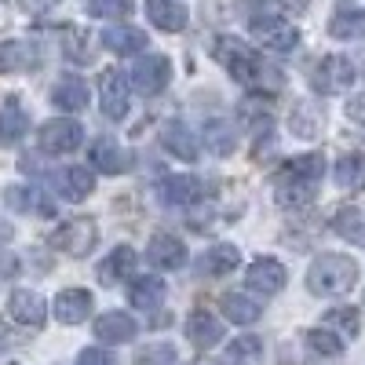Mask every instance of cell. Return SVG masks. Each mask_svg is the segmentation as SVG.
<instances>
[{
  "instance_id": "obj_9",
  "label": "cell",
  "mask_w": 365,
  "mask_h": 365,
  "mask_svg": "<svg viewBox=\"0 0 365 365\" xmlns=\"http://www.w3.org/2000/svg\"><path fill=\"white\" fill-rule=\"evenodd\" d=\"M285 282H289V270H285L278 259H270V256L256 259V263L245 270V285H249L252 292H263V296L282 292V289H285Z\"/></svg>"
},
{
  "instance_id": "obj_5",
  "label": "cell",
  "mask_w": 365,
  "mask_h": 365,
  "mask_svg": "<svg viewBox=\"0 0 365 365\" xmlns=\"http://www.w3.org/2000/svg\"><path fill=\"white\" fill-rule=\"evenodd\" d=\"M37 139H41L44 154H73V150H81V143H84V128L73 117H51L48 125H41Z\"/></svg>"
},
{
  "instance_id": "obj_36",
  "label": "cell",
  "mask_w": 365,
  "mask_h": 365,
  "mask_svg": "<svg viewBox=\"0 0 365 365\" xmlns=\"http://www.w3.org/2000/svg\"><path fill=\"white\" fill-rule=\"evenodd\" d=\"M135 365H179V354L172 344H146L135 358Z\"/></svg>"
},
{
  "instance_id": "obj_31",
  "label": "cell",
  "mask_w": 365,
  "mask_h": 365,
  "mask_svg": "<svg viewBox=\"0 0 365 365\" xmlns=\"http://www.w3.org/2000/svg\"><path fill=\"white\" fill-rule=\"evenodd\" d=\"M241 263V252L234 245H212L201 259V274H208V278H223V274H230L234 267Z\"/></svg>"
},
{
  "instance_id": "obj_4",
  "label": "cell",
  "mask_w": 365,
  "mask_h": 365,
  "mask_svg": "<svg viewBox=\"0 0 365 365\" xmlns=\"http://www.w3.org/2000/svg\"><path fill=\"white\" fill-rule=\"evenodd\" d=\"M249 34L256 44H263L267 51H292L299 44V29L296 22L282 19V15H256L249 22Z\"/></svg>"
},
{
  "instance_id": "obj_10",
  "label": "cell",
  "mask_w": 365,
  "mask_h": 365,
  "mask_svg": "<svg viewBox=\"0 0 365 365\" xmlns=\"http://www.w3.org/2000/svg\"><path fill=\"white\" fill-rule=\"evenodd\" d=\"M8 314H11L19 325L41 329L44 318H48V303H44V296L34 292V289H15L11 299H8Z\"/></svg>"
},
{
  "instance_id": "obj_43",
  "label": "cell",
  "mask_w": 365,
  "mask_h": 365,
  "mask_svg": "<svg viewBox=\"0 0 365 365\" xmlns=\"http://www.w3.org/2000/svg\"><path fill=\"white\" fill-rule=\"evenodd\" d=\"M285 4H289L292 11H303V8H307V0H285Z\"/></svg>"
},
{
  "instance_id": "obj_26",
  "label": "cell",
  "mask_w": 365,
  "mask_h": 365,
  "mask_svg": "<svg viewBox=\"0 0 365 365\" xmlns=\"http://www.w3.org/2000/svg\"><path fill=\"white\" fill-rule=\"evenodd\" d=\"M51 99L58 110H84L88 106V84L81 77H58V84L51 88Z\"/></svg>"
},
{
  "instance_id": "obj_41",
  "label": "cell",
  "mask_w": 365,
  "mask_h": 365,
  "mask_svg": "<svg viewBox=\"0 0 365 365\" xmlns=\"http://www.w3.org/2000/svg\"><path fill=\"white\" fill-rule=\"evenodd\" d=\"M351 113H354V117H358V120H365V99H358V103H354V106H351Z\"/></svg>"
},
{
  "instance_id": "obj_24",
  "label": "cell",
  "mask_w": 365,
  "mask_h": 365,
  "mask_svg": "<svg viewBox=\"0 0 365 365\" xmlns=\"http://www.w3.org/2000/svg\"><path fill=\"white\" fill-rule=\"evenodd\" d=\"M165 292H168V285L161 278H135L128 285V299H132V307H139V311H158L165 303Z\"/></svg>"
},
{
  "instance_id": "obj_40",
  "label": "cell",
  "mask_w": 365,
  "mask_h": 365,
  "mask_svg": "<svg viewBox=\"0 0 365 365\" xmlns=\"http://www.w3.org/2000/svg\"><path fill=\"white\" fill-rule=\"evenodd\" d=\"M77 365H113V354L106 347H84L77 354Z\"/></svg>"
},
{
  "instance_id": "obj_15",
  "label": "cell",
  "mask_w": 365,
  "mask_h": 365,
  "mask_svg": "<svg viewBox=\"0 0 365 365\" xmlns=\"http://www.w3.org/2000/svg\"><path fill=\"white\" fill-rule=\"evenodd\" d=\"M55 190L66 201H84L91 190H96V175H91V168H84V165H70L63 172H55Z\"/></svg>"
},
{
  "instance_id": "obj_37",
  "label": "cell",
  "mask_w": 365,
  "mask_h": 365,
  "mask_svg": "<svg viewBox=\"0 0 365 365\" xmlns=\"http://www.w3.org/2000/svg\"><path fill=\"white\" fill-rule=\"evenodd\" d=\"M91 11L103 19H128L135 11V0H91Z\"/></svg>"
},
{
  "instance_id": "obj_7",
  "label": "cell",
  "mask_w": 365,
  "mask_h": 365,
  "mask_svg": "<svg viewBox=\"0 0 365 365\" xmlns=\"http://www.w3.org/2000/svg\"><path fill=\"white\" fill-rule=\"evenodd\" d=\"M168 81H172V63L165 55L150 51L132 66V84H135L139 96H161V91L168 88Z\"/></svg>"
},
{
  "instance_id": "obj_14",
  "label": "cell",
  "mask_w": 365,
  "mask_h": 365,
  "mask_svg": "<svg viewBox=\"0 0 365 365\" xmlns=\"http://www.w3.org/2000/svg\"><path fill=\"white\" fill-rule=\"evenodd\" d=\"M88 158H91V165H96L99 172H110V175H117V172H128V150L120 146L117 139H110V135H103V139H96L91 143V150H88Z\"/></svg>"
},
{
  "instance_id": "obj_21",
  "label": "cell",
  "mask_w": 365,
  "mask_h": 365,
  "mask_svg": "<svg viewBox=\"0 0 365 365\" xmlns=\"http://www.w3.org/2000/svg\"><path fill=\"white\" fill-rule=\"evenodd\" d=\"M161 143H165L168 154H175L179 161H197V154H201V143L194 139V132L187 125H179V120H175V125H165Z\"/></svg>"
},
{
  "instance_id": "obj_6",
  "label": "cell",
  "mask_w": 365,
  "mask_h": 365,
  "mask_svg": "<svg viewBox=\"0 0 365 365\" xmlns=\"http://www.w3.org/2000/svg\"><path fill=\"white\" fill-rule=\"evenodd\" d=\"M311 84H314L318 96H340V91H347V88L354 84V66H351V58H344V55H325L322 63L314 66Z\"/></svg>"
},
{
  "instance_id": "obj_16",
  "label": "cell",
  "mask_w": 365,
  "mask_h": 365,
  "mask_svg": "<svg viewBox=\"0 0 365 365\" xmlns=\"http://www.w3.org/2000/svg\"><path fill=\"white\" fill-rule=\"evenodd\" d=\"M99 41H103V48H106V51H113V55H135V51H143V48L150 44L143 29H135V26H125V22L106 26Z\"/></svg>"
},
{
  "instance_id": "obj_18",
  "label": "cell",
  "mask_w": 365,
  "mask_h": 365,
  "mask_svg": "<svg viewBox=\"0 0 365 365\" xmlns=\"http://www.w3.org/2000/svg\"><path fill=\"white\" fill-rule=\"evenodd\" d=\"M146 19L158 29H165V34H179V29L187 26L190 11H187V4H179V0H146Z\"/></svg>"
},
{
  "instance_id": "obj_8",
  "label": "cell",
  "mask_w": 365,
  "mask_h": 365,
  "mask_svg": "<svg viewBox=\"0 0 365 365\" xmlns=\"http://www.w3.org/2000/svg\"><path fill=\"white\" fill-rule=\"evenodd\" d=\"M96 241H99V230L91 220H73L66 227H58L51 234V245L58 252H66V256H88L91 249H96Z\"/></svg>"
},
{
  "instance_id": "obj_22",
  "label": "cell",
  "mask_w": 365,
  "mask_h": 365,
  "mask_svg": "<svg viewBox=\"0 0 365 365\" xmlns=\"http://www.w3.org/2000/svg\"><path fill=\"white\" fill-rule=\"evenodd\" d=\"M4 201H8V208H15V212H34V216H51L55 212V201H48L41 190H34V187H8L4 190Z\"/></svg>"
},
{
  "instance_id": "obj_19",
  "label": "cell",
  "mask_w": 365,
  "mask_h": 365,
  "mask_svg": "<svg viewBox=\"0 0 365 365\" xmlns=\"http://www.w3.org/2000/svg\"><path fill=\"white\" fill-rule=\"evenodd\" d=\"M91 311V296L84 289H63L55 296V318L63 325H81Z\"/></svg>"
},
{
  "instance_id": "obj_44",
  "label": "cell",
  "mask_w": 365,
  "mask_h": 365,
  "mask_svg": "<svg viewBox=\"0 0 365 365\" xmlns=\"http://www.w3.org/2000/svg\"><path fill=\"white\" fill-rule=\"evenodd\" d=\"M358 241H361V245H365V230H361V234H358Z\"/></svg>"
},
{
  "instance_id": "obj_1",
  "label": "cell",
  "mask_w": 365,
  "mask_h": 365,
  "mask_svg": "<svg viewBox=\"0 0 365 365\" xmlns=\"http://www.w3.org/2000/svg\"><path fill=\"white\" fill-rule=\"evenodd\" d=\"M216 58L227 66V73L237 84H245V88H256V91H263V88L278 91L282 88V73L274 70L259 51H252L245 41H237V37H220L216 41Z\"/></svg>"
},
{
  "instance_id": "obj_32",
  "label": "cell",
  "mask_w": 365,
  "mask_h": 365,
  "mask_svg": "<svg viewBox=\"0 0 365 365\" xmlns=\"http://www.w3.org/2000/svg\"><path fill=\"white\" fill-rule=\"evenodd\" d=\"M205 146L212 150V154H220V158L234 154V146H237V132H234L230 120H208V125H205Z\"/></svg>"
},
{
  "instance_id": "obj_25",
  "label": "cell",
  "mask_w": 365,
  "mask_h": 365,
  "mask_svg": "<svg viewBox=\"0 0 365 365\" xmlns=\"http://www.w3.org/2000/svg\"><path fill=\"white\" fill-rule=\"evenodd\" d=\"M37 66V48L26 41H4L0 44V73H15Z\"/></svg>"
},
{
  "instance_id": "obj_27",
  "label": "cell",
  "mask_w": 365,
  "mask_h": 365,
  "mask_svg": "<svg viewBox=\"0 0 365 365\" xmlns=\"http://www.w3.org/2000/svg\"><path fill=\"white\" fill-rule=\"evenodd\" d=\"M220 307H223L227 322H234V325H252V322H259V314H263L259 303H256L252 296H241V292H227V296L220 299Z\"/></svg>"
},
{
  "instance_id": "obj_17",
  "label": "cell",
  "mask_w": 365,
  "mask_h": 365,
  "mask_svg": "<svg viewBox=\"0 0 365 365\" xmlns=\"http://www.w3.org/2000/svg\"><path fill=\"white\" fill-rule=\"evenodd\" d=\"M187 340L197 347V351H208V347H216L223 340V322L216 314H208V311H194L187 318Z\"/></svg>"
},
{
  "instance_id": "obj_20",
  "label": "cell",
  "mask_w": 365,
  "mask_h": 365,
  "mask_svg": "<svg viewBox=\"0 0 365 365\" xmlns=\"http://www.w3.org/2000/svg\"><path fill=\"white\" fill-rule=\"evenodd\" d=\"M158 197L165 205H194V201H201V179L197 175H172L158 187Z\"/></svg>"
},
{
  "instance_id": "obj_39",
  "label": "cell",
  "mask_w": 365,
  "mask_h": 365,
  "mask_svg": "<svg viewBox=\"0 0 365 365\" xmlns=\"http://www.w3.org/2000/svg\"><path fill=\"white\" fill-rule=\"evenodd\" d=\"M311 117V106H296V117H292V132L303 135V139H311L318 128H322V120H307Z\"/></svg>"
},
{
  "instance_id": "obj_29",
  "label": "cell",
  "mask_w": 365,
  "mask_h": 365,
  "mask_svg": "<svg viewBox=\"0 0 365 365\" xmlns=\"http://www.w3.org/2000/svg\"><path fill=\"white\" fill-rule=\"evenodd\" d=\"M329 34L336 41H361L365 37V11L361 8H344L332 15L329 22Z\"/></svg>"
},
{
  "instance_id": "obj_28",
  "label": "cell",
  "mask_w": 365,
  "mask_h": 365,
  "mask_svg": "<svg viewBox=\"0 0 365 365\" xmlns=\"http://www.w3.org/2000/svg\"><path fill=\"white\" fill-rule=\"evenodd\" d=\"M26 128H29V117L15 99L0 106V146H15L26 135Z\"/></svg>"
},
{
  "instance_id": "obj_33",
  "label": "cell",
  "mask_w": 365,
  "mask_h": 365,
  "mask_svg": "<svg viewBox=\"0 0 365 365\" xmlns=\"http://www.w3.org/2000/svg\"><path fill=\"white\" fill-rule=\"evenodd\" d=\"M303 344H307L311 354H322V358H340L344 354V340L336 336V332H329V329H307Z\"/></svg>"
},
{
  "instance_id": "obj_34",
  "label": "cell",
  "mask_w": 365,
  "mask_h": 365,
  "mask_svg": "<svg viewBox=\"0 0 365 365\" xmlns=\"http://www.w3.org/2000/svg\"><path fill=\"white\" fill-rule=\"evenodd\" d=\"M322 329L336 332L340 340H344V336H358L361 318H358V311H354V307H332V311L325 314V325H322Z\"/></svg>"
},
{
  "instance_id": "obj_38",
  "label": "cell",
  "mask_w": 365,
  "mask_h": 365,
  "mask_svg": "<svg viewBox=\"0 0 365 365\" xmlns=\"http://www.w3.org/2000/svg\"><path fill=\"white\" fill-rule=\"evenodd\" d=\"M336 234H340V237H354V241H358V234H361V212H358V208L340 212V216H336Z\"/></svg>"
},
{
  "instance_id": "obj_11",
  "label": "cell",
  "mask_w": 365,
  "mask_h": 365,
  "mask_svg": "<svg viewBox=\"0 0 365 365\" xmlns=\"http://www.w3.org/2000/svg\"><path fill=\"white\" fill-rule=\"evenodd\" d=\"M99 103H103V113L110 120H120L128 113V81L120 77L117 70H103V77H99Z\"/></svg>"
},
{
  "instance_id": "obj_12",
  "label": "cell",
  "mask_w": 365,
  "mask_h": 365,
  "mask_svg": "<svg viewBox=\"0 0 365 365\" xmlns=\"http://www.w3.org/2000/svg\"><path fill=\"white\" fill-rule=\"evenodd\" d=\"M146 259L161 270H182L187 267V245L175 234H154L146 245Z\"/></svg>"
},
{
  "instance_id": "obj_42",
  "label": "cell",
  "mask_w": 365,
  "mask_h": 365,
  "mask_svg": "<svg viewBox=\"0 0 365 365\" xmlns=\"http://www.w3.org/2000/svg\"><path fill=\"white\" fill-rule=\"evenodd\" d=\"M48 4H55V0H26V8H34V11L37 8H48Z\"/></svg>"
},
{
  "instance_id": "obj_2",
  "label": "cell",
  "mask_w": 365,
  "mask_h": 365,
  "mask_svg": "<svg viewBox=\"0 0 365 365\" xmlns=\"http://www.w3.org/2000/svg\"><path fill=\"white\" fill-rule=\"evenodd\" d=\"M322 172H325V158L322 154L292 158L278 175H274V194H278L282 205H307L318 194Z\"/></svg>"
},
{
  "instance_id": "obj_30",
  "label": "cell",
  "mask_w": 365,
  "mask_h": 365,
  "mask_svg": "<svg viewBox=\"0 0 365 365\" xmlns=\"http://www.w3.org/2000/svg\"><path fill=\"white\" fill-rule=\"evenodd\" d=\"M340 190H361L365 187V154H344L332 168Z\"/></svg>"
},
{
  "instance_id": "obj_35",
  "label": "cell",
  "mask_w": 365,
  "mask_h": 365,
  "mask_svg": "<svg viewBox=\"0 0 365 365\" xmlns=\"http://www.w3.org/2000/svg\"><path fill=\"white\" fill-rule=\"evenodd\" d=\"M263 361V340L241 336L227 347V365H259Z\"/></svg>"
},
{
  "instance_id": "obj_13",
  "label": "cell",
  "mask_w": 365,
  "mask_h": 365,
  "mask_svg": "<svg viewBox=\"0 0 365 365\" xmlns=\"http://www.w3.org/2000/svg\"><path fill=\"white\" fill-rule=\"evenodd\" d=\"M135 332H139V325L125 311H106L96 318V340L99 344H128V340H135Z\"/></svg>"
},
{
  "instance_id": "obj_23",
  "label": "cell",
  "mask_w": 365,
  "mask_h": 365,
  "mask_svg": "<svg viewBox=\"0 0 365 365\" xmlns=\"http://www.w3.org/2000/svg\"><path fill=\"white\" fill-rule=\"evenodd\" d=\"M132 267H135V249H132V245H117V249L103 259V267H99V282H103V285L125 282L128 274H132Z\"/></svg>"
},
{
  "instance_id": "obj_3",
  "label": "cell",
  "mask_w": 365,
  "mask_h": 365,
  "mask_svg": "<svg viewBox=\"0 0 365 365\" xmlns=\"http://www.w3.org/2000/svg\"><path fill=\"white\" fill-rule=\"evenodd\" d=\"M358 282V263L340 252H322L307 267V289L314 296H344Z\"/></svg>"
}]
</instances>
